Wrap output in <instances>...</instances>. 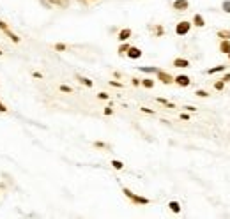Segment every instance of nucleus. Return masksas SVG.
I'll return each instance as SVG.
<instances>
[{
  "label": "nucleus",
  "instance_id": "6ab92c4d",
  "mask_svg": "<svg viewBox=\"0 0 230 219\" xmlns=\"http://www.w3.org/2000/svg\"><path fill=\"white\" fill-rule=\"evenodd\" d=\"M60 90H62V92H71V87H67V85H60Z\"/></svg>",
  "mask_w": 230,
  "mask_h": 219
},
{
  "label": "nucleus",
  "instance_id": "423d86ee",
  "mask_svg": "<svg viewBox=\"0 0 230 219\" xmlns=\"http://www.w3.org/2000/svg\"><path fill=\"white\" fill-rule=\"evenodd\" d=\"M128 57H129V58H140V57H142V51H140V49L138 48H128Z\"/></svg>",
  "mask_w": 230,
  "mask_h": 219
},
{
  "label": "nucleus",
  "instance_id": "f257e3e1",
  "mask_svg": "<svg viewBox=\"0 0 230 219\" xmlns=\"http://www.w3.org/2000/svg\"><path fill=\"white\" fill-rule=\"evenodd\" d=\"M0 30H2L4 34L7 35V37H9V39H11L13 42H20V37H18V35H16L14 32H11V28H9V27H7V25H6V23H4L2 20H0Z\"/></svg>",
  "mask_w": 230,
  "mask_h": 219
},
{
  "label": "nucleus",
  "instance_id": "39448f33",
  "mask_svg": "<svg viewBox=\"0 0 230 219\" xmlns=\"http://www.w3.org/2000/svg\"><path fill=\"white\" fill-rule=\"evenodd\" d=\"M173 9H177V11L188 9V0H175V2H173Z\"/></svg>",
  "mask_w": 230,
  "mask_h": 219
},
{
  "label": "nucleus",
  "instance_id": "4be33fe9",
  "mask_svg": "<svg viewBox=\"0 0 230 219\" xmlns=\"http://www.w3.org/2000/svg\"><path fill=\"white\" fill-rule=\"evenodd\" d=\"M128 48H129V46H128V44H122V46H121V48H119V51H121V53H124V51H128Z\"/></svg>",
  "mask_w": 230,
  "mask_h": 219
},
{
  "label": "nucleus",
  "instance_id": "4468645a",
  "mask_svg": "<svg viewBox=\"0 0 230 219\" xmlns=\"http://www.w3.org/2000/svg\"><path fill=\"white\" fill-rule=\"evenodd\" d=\"M140 71H144V72H158L159 69H156V67H140Z\"/></svg>",
  "mask_w": 230,
  "mask_h": 219
},
{
  "label": "nucleus",
  "instance_id": "9b49d317",
  "mask_svg": "<svg viewBox=\"0 0 230 219\" xmlns=\"http://www.w3.org/2000/svg\"><path fill=\"white\" fill-rule=\"evenodd\" d=\"M48 2H50V6H60V7L67 6V0H48Z\"/></svg>",
  "mask_w": 230,
  "mask_h": 219
},
{
  "label": "nucleus",
  "instance_id": "f3484780",
  "mask_svg": "<svg viewBox=\"0 0 230 219\" xmlns=\"http://www.w3.org/2000/svg\"><path fill=\"white\" fill-rule=\"evenodd\" d=\"M221 49H223V51H227V53H230V44H228L227 41H225V42L221 44Z\"/></svg>",
  "mask_w": 230,
  "mask_h": 219
},
{
  "label": "nucleus",
  "instance_id": "2eb2a0df",
  "mask_svg": "<svg viewBox=\"0 0 230 219\" xmlns=\"http://www.w3.org/2000/svg\"><path fill=\"white\" fill-rule=\"evenodd\" d=\"M142 85H144V87H147V88H151V87H154V81H152V80H144V81H142Z\"/></svg>",
  "mask_w": 230,
  "mask_h": 219
},
{
  "label": "nucleus",
  "instance_id": "a878e982",
  "mask_svg": "<svg viewBox=\"0 0 230 219\" xmlns=\"http://www.w3.org/2000/svg\"><path fill=\"white\" fill-rule=\"evenodd\" d=\"M216 88H218V90H221V88H223V81H220V83H216Z\"/></svg>",
  "mask_w": 230,
  "mask_h": 219
},
{
  "label": "nucleus",
  "instance_id": "dca6fc26",
  "mask_svg": "<svg viewBox=\"0 0 230 219\" xmlns=\"http://www.w3.org/2000/svg\"><path fill=\"white\" fill-rule=\"evenodd\" d=\"M78 80H80V81H81L83 85H87V87H92V81H90V80H87V78H81V76H80Z\"/></svg>",
  "mask_w": 230,
  "mask_h": 219
},
{
  "label": "nucleus",
  "instance_id": "5701e85b",
  "mask_svg": "<svg viewBox=\"0 0 230 219\" xmlns=\"http://www.w3.org/2000/svg\"><path fill=\"white\" fill-rule=\"evenodd\" d=\"M0 111H2V113H7V108L4 106V103H2V101H0Z\"/></svg>",
  "mask_w": 230,
  "mask_h": 219
},
{
  "label": "nucleus",
  "instance_id": "f03ea898",
  "mask_svg": "<svg viewBox=\"0 0 230 219\" xmlns=\"http://www.w3.org/2000/svg\"><path fill=\"white\" fill-rule=\"evenodd\" d=\"M189 27H191V25H189L188 21H180L179 25L175 27V32H177V35H186L188 32H189Z\"/></svg>",
  "mask_w": 230,
  "mask_h": 219
},
{
  "label": "nucleus",
  "instance_id": "0eeeda50",
  "mask_svg": "<svg viewBox=\"0 0 230 219\" xmlns=\"http://www.w3.org/2000/svg\"><path fill=\"white\" fill-rule=\"evenodd\" d=\"M158 78L163 81V83H172V81H173L172 76H170V74H166V72H163V71H158Z\"/></svg>",
  "mask_w": 230,
  "mask_h": 219
},
{
  "label": "nucleus",
  "instance_id": "412c9836",
  "mask_svg": "<svg viewBox=\"0 0 230 219\" xmlns=\"http://www.w3.org/2000/svg\"><path fill=\"white\" fill-rule=\"evenodd\" d=\"M196 96H198V97H205L207 92H205V90H198V92H196Z\"/></svg>",
  "mask_w": 230,
  "mask_h": 219
},
{
  "label": "nucleus",
  "instance_id": "20e7f679",
  "mask_svg": "<svg viewBox=\"0 0 230 219\" xmlns=\"http://www.w3.org/2000/svg\"><path fill=\"white\" fill-rule=\"evenodd\" d=\"M175 83H177V85H180V87H188V85L191 83V81H189V78H188V76H184V74H180V76H177V78H175Z\"/></svg>",
  "mask_w": 230,
  "mask_h": 219
},
{
  "label": "nucleus",
  "instance_id": "f8f14e48",
  "mask_svg": "<svg viewBox=\"0 0 230 219\" xmlns=\"http://www.w3.org/2000/svg\"><path fill=\"white\" fill-rule=\"evenodd\" d=\"M168 207H170V210H172V212H179L180 210V205L177 203V201H170Z\"/></svg>",
  "mask_w": 230,
  "mask_h": 219
},
{
  "label": "nucleus",
  "instance_id": "bb28decb",
  "mask_svg": "<svg viewBox=\"0 0 230 219\" xmlns=\"http://www.w3.org/2000/svg\"><path fill=\"white\" fill-rule=\"evenodd\" d=\"M2 53H4V51H2V49H0V55H2Z\"/></svg>",
  "mask_w": 230,
  "mask_h": 219
},
{
  "label": "nucleus",
  "instance_id": "b1692460",
  "mask_svg": "<svg viewBox=\"0 0 230 219\" xmlns=\"http://www.w3.org/2000/svg\"><path fill=\"white\" fill-rule=\"evenodd\" d=\"M32 76L37 78V80H41V78H43V74H41V72H36V71H34V72H32Z\"/></svg>",
  "mask_w": 230,
  "mask_h": 219
},
{
  "label": "nucleus",
  "instance_id": "7ed1b4c3",
  "mask_svg": "<svg viewBox=\"0 0 230 219\" xmlns=\"http://www.w3.org/2000/svg\"><path fill=\"white\" fill-rule=\"evenodd\" d=\"M124 193H126V196L131 198L133 201H137V203H149V200L147 198H142V196H137V194H133L129 189H124Z\"/></svg>",
  "mask_w": 230,
  "mask_h": 219
},
{
  "label": "nucleus",
  "instance_id": "ddd939ff",
  "mask_svg": "<svg viewBox=\"0 0 230 219\" xmlns=\"http://www.w3.org/2000/svg\"><path fill=\"white\" fill-rule=\"evenodd\" d=\"M112 166H113L115 170H122V166H124V164H122L121 161H117V159H115V161H112Z\"/></svg>",
  "mask_w": 230,
  "mask_h": 219
},
{
  "label": "nucleus",
  "instance_id": "393cba45",
  "mask_svg": "<svg viewBox=\"0 0 230 219\" xmlns=\"http://www.w3.org/2000/svg\"><path fill=\"white\" fill-rule=\"evenodd\" d=\"M99 99H108V94H105V92H101V94H99Z\"/></svg>",
  "mask_w": 230,
  "mask_h": 219
},
{
  "label": "nucleus",
  "instance_id": "9d476101",
  "mask_svg": "<svg viewBox=\"0 0 230 219\" xmlns=\"http://www.w3.org/2000/svg\"><path fill=\"white\" fill-rule=\"evenodd\" d=\"M193 21H195V25H196V27H204V25H205V23H204V18H202L200 14H195Z\"/></svg>",
  "mask_w": 230,
  "mask_h": 219
},
{
  "label": "nucleus",
  "instance_id": "a211bd4d",
  "mask_svg": "<svg viewBox=\"0 0 230 219\" xmlns=\"http://www.w3.org/2000/svg\"><path fill=\"white\" fill-rule=\"evenodd\" d=\"M55 49H58V51H64V49H65V44L58 42V44H55Z\"/></svg>",
  "mask_w": 230,
  "mask_h": 219
},
{
  "label": "nucleus",
  "instance_id": "6e6552de",
  "mask_svg": "<svg viewBox=\"0 0 230 219\" xmlns=\"http://www.w3.org/2000/svg\"><path fill=\"white\" fill-rule=\"evenodd\" d=\"M131 35V30L129 28H124V30H121V34H119V41H128Z\"/></svg>",
  "mask_w": 230,
  "mask_h": 219
},
{
  "label": "nucleus",
  "instance_id": "aec40b11",
  "mask_svg": "<svg viewBox=\"0 0 230 219\" xmlns=\"http://www.w3.org/2000/svg\"><path fill=\"white\" fill-rule=\"evenodd\" d=\"M223 9H225L227 13H230V2H223Z\"/></svg>",
  "mask_w": 230,
  "mask_h": 219
},
{
  "label": "nucleus",
  "instance_id": "1a4fd4ad",
  "mask_svg": "<svg viewBox=\"0 0 230 219\" xmlns=\"http://www.w3.org/2000/svg\"><path fill=\"white\" fill-rule=\"evenodd\" d=\"M173 65H175V67H188L189 62H188L186 58H175V60H173Z\"/></svg>",
  "mask_w": 230,
  "mask_h": 219
}]
</instances>
